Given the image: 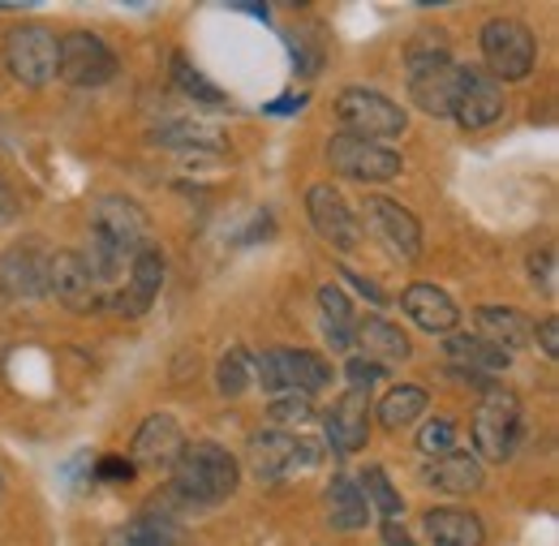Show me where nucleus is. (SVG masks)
Instances as JSON below:
<instances>
[{
  "instance_id": "f3484780",
  "label": "nucleus",
  "mask_w": 559,
  "mask_h": 546,
  "mask_svg": "<svg viewBox=\"0 0 559 546\" xmlns=\"http://www.w3.org/2000/svg\"><path fill=\"white\" fill-rule=\"evenodd\" d=\"M503 117V86L483 73V69H465L461 78V95H456V108H452V121L461 130H487Z\"/></svg>"
},
{
  "instance_id": "7c9ffc66",
  "label": "nucleus",
  "mask_w": 559,
  "mask_h": 546,
  "mask_svg": "<svg viewBox=\"0 0 559 546\" xmlns=\"http://www.w3.org/2000/svg\"><path fill=\"white\" fill-rule=\"evenodd\" d=\"M250 383H254V357H250L241 344H233V348L219 357V366H215V388H219L224 396H241Z\"/></svg>"
},
{
  "instance_id": "a878e982",
  "label": "nucleus",
  "mask_w": 559,
  "mask_h": 546,
  "mask_svg": "<svg viewBox=\"0 0 559 546\" xmlns=\"http://www.w3.org/2000/svg\"><path fill=\"white\" fill-rule=\"evenodd\" d=\"M426 538L435 546H483L487 543V530L474 512L465 508H430L426 512Z\"/></svg>"
},
{
  "instance_id": "412c9836",
  "label": "nucleus",
  "mask_w": 559,
  "mask_h": 546,
  "mask_svg": "<svg viewBox=\"0 0 559 546\" xmlns=\"http://www.w3.org/2000/svg\"><path fill=\"white\" fill-rule=\"evenodd\" d=\"M168 490L164 495H155L151 503H146V512H139L130 525H126V543L130 546H186L190 543V534H186V525L173 517V508H168Z\"/></svg>"
},
{
  "instance_id": "58836bf2",
  "label": "nucleus",
  "mask_w": 559,
  "mask_h": 546,
  "mask_svg": "<svg viewBox=\"0 0 559 546\" xmlns=\"http://www.w3.org/2000/svg\"><path fill=\"white\" fill-rule=\"evenodd\" d=\"M534 336H538V344H543V353L556 361V353H559V323H556V314H547L543 323H534Z\"/></svg>"
},
{
  "instance_id": "f704fd0d",
  "label": "nucleus",
  "mask_w": 559,
  "mask_h": 546,
  "mask_svg": "<svg viewBox=\"0 0 559 546\" xmlns=\"http://www.w3.org/2000/svg\"><path fill=\"white\" fill-rule=\"evenodd\" d=\"M314 417L310 396H272V422L276 426H306Z\"/></svg>"
},
{
  "instance_id": "5701e85b",
  "label": "nucleus",
  "mask_w": 559,
  "mask_h": 546,
  "mask_svg": "<svg viewBox=\"0 0 559 546\" xmlns=\"http://www.w3.org/2000/svg\"><path fill=\"white\" fill-rule=\"evenodd\" d=\"M421 478L443 495H474V490H483L487 474H483V461L474 452H448V456H435Z\"/></svg>"
},
{
  "instance_id": "1a4fd4ad",
  "label": "nucleus",
  "mask_w": 559,
  "mask_h": 546,
  "mask_svg": "<svg viewBox=\"0 0 559 546\" xmlns=\"http://www.w3.org/2000/svg\"><path fill=\"white\" fill-rule=\"evenodd\" d=\"M91 237L108 241L112 250L121 254H142L151 246V219L134 199H121V194H104L91 206Z\"/></svg>"
},
{
  "instance_id": "2f4dec72",
  "label": "nucleus",
  "mask_w": 559,
  "mask_h": 546,
  "mask_svg": "<svg viewBox=\"0 0 559 546\" xmlns=\"http://www.w3.org/2000/svg\"><path fill=\"white\" fill-rule=\"evenodd\" d=\"M173 82H177V91L186 95V99H199V104H224V91L207 82L199 69L190 66L186 57H173Z\"/></svg>"
},
{
  "instance_id": "9d476101",
  "label": "nucleus",
  "mask_w": 559,
  "mask_h": 546,
  "mask_svg": "<svg viewBox=\"0 0 559 546\" xmlns=\"http://www.w3.org/2000/svg\"><path fill=\"white\" fill-rule=\"evenodd\" d=\"M328 164L349 177V181H361V186H379V181H392L401 177L405 159L383 146V142H366V138H353V134H336L328 142Z\"/></svg>"
},
{
  "instance_id": "c756f323",
  "label": "nucleus",
  "mask_w": 559,
  "mask_h": 546,
  "mask_svg": "<svg viewBox=\"0 0 559 546\" xmlns=\"http://www.w3.org/2000/svg\"><path fill=\"white\" fill-rule=\"evenodd\" d=\"M319 310H323V332L332 348H353V328H357V314H353L349 297L336 288V284H323L319 288Z\"/></svg>"
},
{
  "instance_id": "473e14b6",
  "label": "nucleus",
  "mask_w": 559,
  "mask_h": 546,
  "mask_svg": "<svg viewBox=\"0 0 559 546\" xmlns=\"http://www.w3.org/2000/svg\"><path fill=\"white\" fill-rule=\"evenodd\" d=\"M361 482H366V490H361V495H366V503H370V508H379L388 521H396V517L405 512V499L396 495V486L388 482V474H383L379 465H370Z\"/></svg>"
},
{
  "instance_id": "f257e3e1",
  "label": "nucleus",
  "mask_w": 559,
  "mask_h": 546,
  "mask_svg": "<svg viewBox=\"0 0 559 546\" xmlns=\"http://www.w3.org/2000/svg\"><path fill=\"white\" fill-rule=\"evenodd\" d=\"M241 482V470H237V456L211 439H194L186 443V452L177 456L173 465V495L177 503L186 508H215L224 503Z\"/></svg>"
},
{
  "instance_id": "c85d7f7f",
  "label": "nucleus",
  "mask_w": 559,
  "mask_h": 546,
  "mask_svg": "<svg viewBox=\"0 0 559 546\" xmlns=\"http://www.w3.org/2000/svg\"><path fill=\"white\" fill-rule=\"evenodd\" d=\"M426 388H418V383H401V388H392L383 401H379V426L383 430H405V426H414L421 413H426Z\"/></svg>"
},
{
  "instance_id": "4be33fe9",
  "label": "nucleus",
  "mask_w": 559,
  "mask_h": 546,
  "mask_svg": "<svg viewBox=\"0 0 559 546\" xmlns=\"http://www.w3.org/2000/svg\"><path fill=\"white\" fill-rule=\"evenodd\" d=\"M443 357H448V366L452 370H461V375H503L508 370V361H512V353H503L499 344L483 341V336H448L443 341Z\"/></svg>"
},
{
  "instance_id": "423d86ee",
  "label": "nucleus",
  "mask_w": 559,
  "mask_h": 546,
  "mask_svg": "<svg viewBox=\"0 0 559 546\" xmlns=\"http://www.w3.org/2000/svg\"><path fill=\"white\" fill-rule=\"evenodd\" d=\"M483 61L495 82H521L538 66L534 31L516 17H490L483 26Z\"/></svg>"
},
{
  "instance_id": "b1692460",
  "label": "nucleus",
  "mask_w": 559,
  "mask_h": 546,
  "mask_svg": "<svg viewBox=\"0 0 559 546\" xmlns=\"http://www.w3.org/2000/svg\"><path fill=\"white\" fill-rule=\"evenodd\" d=\"M353 344H361V357H370V361H379V366H396V361H409V341H405V332L401 328H392L388 319H379V314H370V319H357V328H353Z\"/></svg>"
},
{
  "instance_id": "0eeeda50",
  "label": "nucleus",
  "mask_w": 559,
  "mask_h": 546,
  "mask_svg": "<svg viewBox=\"0 0 559 546\" xmlns=\"http://www.w3.org/2000/svg\"><path fill=\"white\" fill-rule=\"evenodd\" d=\"M461 78H465V69L448 52H414L409 57V95L426 117H452Z\"/></svg>"
},
{
  "instance_id": "c9c22d12",
  "label": "nucleus",
  "mask_w": 559,
  "mask_h": 546,
  "mask_svg": "<svg viewBox=\"0 0 559 546\" xmlns=\"http://www.w3.org/2000/svg\"><path fill=\"white\" fill-rule=\"evenodd\" d=\"M345 375H349V392H370L388 370L379 361H370V357H353L349 366H345Z\"/></svg>"
},
{
  "instance_id": "9b49d317",
  "label": "nucleus",
  "mask_w": 559,
  "mask_h": 546,
  "mask_svg": "<svg viewBox=\"0 0 559 546\" xmlns=\"http://www.w3.org/2000/svg\"><path fill=\"white\" fill-rule=\"evenodd\" d=\"M61 61H57V73L70 82V86H82V91H95L104 82L117 78V52L91 35V31H73V35H61Z\"/></svg>"
},
{
  "instance_id": "393cba45",
  "label": "nucleus",
  "mask_w": 559,
  "mask_h": 546,
  "mask_svg": "<svg viewBox=\"0 0 559 546\" xmlns=\"http://www.w3.org/2000/svg\"><path fill=\"white\" fill-rule=\"evenodd\" d=\"M474 319H478V336L499 344L503 353L534 344V319L521 314V310H512V306H483Z\"/></svg>"
},
{
  "instance_id": "7ed1b4c3",
  "label": "nucleus",
  "mask_w": 559,
  "mask_h": 546,
  "mask_svg": "<svg viewBox=\"0 0 559 546\" xmlns=\"http://www.w3.org/2000/svg\"><path fill=\"white\" fill-rule=\"evenodd\" d=\"M336 121L345 126L341 134L366 138V142H392L409 130V117L396 99H388L383 91H370V86H345L341 99H336Z\"/></svg>"
},
{
  "instance_id": "72a5a7b5",
  "label": "nucleus",
  "mask_w": 559,
  "mask_h": 546,
  "mask_svg": "<svg viewBox=\"0 0 559 546\" xmlns=\"http://www.w3.org/2000/svg\"><path fill=\"white\" fill-rule=\"evenodd\" d=\"M418 448L421 456H448V452H456V426L448 422V417H435V422H426L418 430Z\"/></svg>"
},
{
  "instance_id": "e433bc0d",
  "label": "nucleus",
  "mask_w": 559,
  "mask_h": 546,
  "mask_svg": "<svg viewBox=\"0 0 559 546\" xmlns=\"http://www.w3.org/2000/svg\"><path fill=\"white\" fill-rule=\"evenodd\" d=\"M530 275H534V284H543L547 297H556V250L534 254V259H530Z\"/></svg>"
},
{
  "instance_id": "f8f14e48",
  "label": "nucleus",
  "mask_w": 559,
  "mask_h": 546,
  "mask_svg": "<svg viewBox=\"0 0 559 546\" xmlns=\"http://www.w3.org/2000/svg\"><path fill=\"white\" fill-rule=\"evenodd\" d=\"M250 461H254V474L259 478L280 482L301 474V470H310L319 461V448H310L293 430H263V435L250 439Z\"/></svg>"
},
{
  "instance_id": "aec40b11",
  "label": "nucleus",
  "mask_w": 559,
  "mask_h": 546,
  "mask_svg": "<svg viewBox=\"0 0 559 546\" xmlns=\"http://www.w3.org/2000/svg\"><path fill=\"white\" fill-rule=\"evenodd\" d=\"M401 306H405V314L418 323L421 332H430V336H448V332H456V323H461L456 301H452L443 288H435V284H409V288L401 293Z\"/></svg>"
},
{
  "instance_id": "4c0bfd02",
  "label": "nucleus",
  "mask_w": 559,
  "mask_h": 546,
  "mask_svg": "<svg viewBox=\"0 0 559 546\" xmlns=\"http://www.w3.org/2000/svg\"><path fill=\"white\" fill-rule=\"evenodd\" d=\"M95 474L104 482H130L134 478V461H126V456H104V461L95 465Z\"/></svg>"
},
{
  "instance_id": "37998d69",
  "label": "nucleus",
  "mask_w": 559,
  "mask_h": 546,
  "mask_svg": "<svg viewBox=\"0 0 559 546\" xmlns=\"http://www.w3.org/2000/svg\"><path fill=\"white\" fill-rule=\"evenodd\" d=\"M0 495H4V474H0Z\"/></svg>"
},
{
  "instance_id": "6e6552de",
  "label": "nucleus",
  "mask_w": 559,
  "mask_h": 546,
  "mask_svg": "<svg viewBox=\"0 0 559 546\" xmlns=\"http://www.w3.org/2000/svg\"><path fill=\"white\" fill-rule=\"evenodd\" d=\"M44 297H52L70 314H95L104 306V288L82 263L78 250H57L48 254V275H44Z\"/></svg>"
},
{
  "instance_id": "4468645a",
  "label": "nucleus",
  "mask_w": 559,
  "mask_h": 546,
  "mask_svg": "<svg viewBox=\"0 0 559 546\" xmlns=\"http://www.w3.org/2000/svg\"><path fill=\"white\" fill-rule=\"evenodd\" d=\"M306 211H310L314 233H319L328 246L353 250V246L361 241V224H357V215L349 211L345 194H341L336 186H323V181L310 186V190H306Z\"/></svg>"
},
{
  "instance_id": "dca6fc26",
  "label": "nucleus",
  "mask_w": 559,
  "mask_h": 546,
  "mask_svg": "<svg viewBox=\"0 0 559 546\" xmlns=\"http://www.w3.org/2000/svg\"><path fill=\"white\" fill-rule=\"evenodd\" d=\"M44 275H48V254L35 241H17L0 254V293L9 301H39Z\"/></svg>"
},
{
  "instance_id": "ddd939ff",
  "label": "nucleus",
  "mask_w": 559,
  "mask_h": 546,
  "mask_svg": "<svg viewBox=\"0 0 559 546\" xmlns=\"http://www.w3.org/2000/svg\"><path fill=\"white\" fill-rule=\"evenodd\" d=\"M181 452H186V435H181V422L173 413H151L134 430V470L173 474Z\"/></svg>"
},
{
  "instance_id": "79ce46f5",
  "label": "nucleus",
  "mask_w": 559,
  "mask_h": 546,
  "mask_svg": "<svg viewBox=\"0 0 559 546\" xmlns=\"http://www.w3.org/2000/svg\"><path fill=\"white\" fill-rule=\"evenodd\" d=\"M383 546H414V538L405 534V525L388 521V525H383Z\"/></svg>"
},
{
  "instance_id": "f03ea898",
  "label": "nucleus",
  "mask_w": 559,
  "mask_h": 546,
  "mask_svg": "<svg viewBox=\"0 0 559 546\" xmlns=\"http://www.w3.org/2000/svg\"><path fill=\"white\" fill-rule=\"evenodd\" d=\"M521 435H525V417H521L516 392L487 388L478 410H474V448H478L474 456L490 461V465H503L521 448Z\"/></svg>"
},
{
  "instance_id": "6ab92c4d",
  "label": "nucleus",
  "mask_w": 559,
  "mask_h": 546,
  "mask_svg": "<svg viewBox=\"0 0 559 546\" xmlns=\"http://www.w3.org/2000/svg\"><path fill=\"white\" fill-rule=\"evenodd\" d=\"M370 439V392H345L328 413V443L332 452L349 456L361 452Z\"/></svg>"
},
{
  "instance_id": "cd10ccee",
  "label": "nucleus",
  "mask_w": 559,
  "mask_h": 546,
  "mask_svg": "<svg viewBox=\"0 0 559 546\" xmlns=\"http://www.w3.org/2000/svg\"><path fill=\"white\" fill-rule=\"evenodd\" d=\"M328 521H332V530H341V534L366 530V521H370V503H366L361 486H357L353 478H336L332 486H328Z\"/></svg>"
},
{
  "instance_id": "20e7f679",
  "label": "nucleus",
  "mask_w": 559,
  "mask_h": 546,
  "mask_svg": "<svg viewBox=\"0 0 559 546\" xmlns=\"http://www.w3.org/2000/svg\"><path fill=\"white\" fill-rule=\"evenodd\" d=\"M254 379L272 396H314L332 383V366L310 348H267L254 361Z\"/></svg>"
},
{
  "instance_id": "a19ab883",
  "label": "nucleus",
  "mask_w": 559,
  "mask_h": 546,
  "mask_svg": "<svg viewBox=\"0 0 559 546\" xmlns=\"http://www.w3.org/2000/svg\"><path fill=\"white\" fill-rule=\"evenodd\" d=\"M345 280H349V284L357 288V293H366V297H370L374 306H392V301H388V293H383L379 284H370V280H361V275H353L349 268H345Z\"/></svg>"
},
{
  "instance_id": "39448f33",
  "label": "nucleus",
  "mask_w": 559,
  "mask_h": 546,
  "mask_svg": "<svg viewBox=\"0 0 559 546\" xmlns=\"http://www.w3.org/2000/svg\"><path fill=\"white\" fill-rule=\"evenodd\" d=\"M0 61L13 73V82H22V86H48L57 78L61 44H57V35L48 26L22 22V26H9V35L0 44Z\"/></svg>"
},
{
  "instance_id": "bb28decb",
  "label": "nucleus",
  "mask_w": 559,
  "mask_h": 546,
  "mask_svg": "<svg viewBox=\"0 0 559 546\" xmlns=\"http://www.w3.org/2000/svg\"><path fill=\"white\" fill-rule=\"evenodd\" d=\"M159 146H173L186 159H219L224 155V138L215 134L211 126H194V121H173L164 130H155Z\"/></svg>"
},
{
  "instance_id": "2eb2a0df",
  "label": "nucleus",
  "mask_w": 559,
  "mask_h": 546,
  "mask_svg": "<svg viewBox=\"0 0 559 546\" xmlns=\"http://www.w3.org/2000/svg\"><path fill=\"white\" fill-rule=\"evenodd\" d=\"M366 224L374 228V237H379L392 254H401V259H409V263L421 254V224L409 206L374 194V199H366Z\"/></svg>"
},
{
  "instance_id": "ea45409f",
  "label": "nucleus",
  "mask_w": 559,
  "mask_h": 546,
  "mask_svg": "<svg viewBox=\"0 0 559 546\" xmlns=\"http://www.w3.org/2000/svg\"><path fill=\"white\" fill-rule=\"evenodd\" d=\"M306 104H310V95H284L276 104H267L263 112H267V117H293V112H301Z\"/></svg>"
},
{
  "instance_id": "a211bd4d",
  "label": "nucleus",
  "mask_w": 559,
  "mask_h": 546,
  "mask_svg": "<svg viewBox=\"0 0 559 546\" xmlns=\"http://www.w3.org/2000/svg\"><path fill=\"white\" fill-rule=\"evenodd\" d=\"M159 288H164V254L146 246L142 254H134V263H130V275H126V288L112 297V310H117V314H130V319H139V314H146V310L155 306Z\"/></svg>"
}]
</instances>
